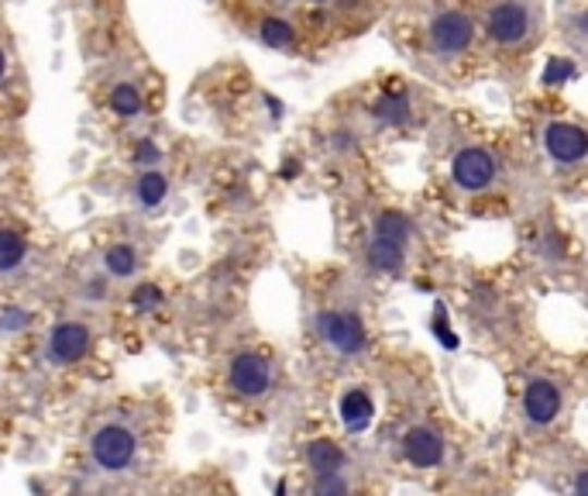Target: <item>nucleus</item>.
I'll return each instance as SVG.
<instances>
[{
    "instance_id": "f257e3e1",
    "label": "nucleus",
    "mask_w": 588,
    "mask_h": 496,
    "mask_svg": "<svg viewBox=\"0 0 588 496\" xmlns=\"http://www.w3.org/2000/svg\"><path fill=\"white\" fill-rule=\"evenodd\" d=\"M138 456V438L127 424H100L90 438V459L100 472H124Z\"/></svg>"
},
{
    "instance_id": "f03ea898",
    "label": "nucleus",
    "mask_w": 588,
    "mask_h": 496,
    "mask_svg": "<svg viewBox=\"0 0 588 496\" xmlns=\"http://www.w3.org/2000/svg\"><path fill=\"white\" fill-rule=\"evenodd\" d=\"M228 383L237 397H266L272 390V362L258 352H242L231 359Z\"/></svg>"
},
{
    "instance_id": "7ed1b4c3",
    "label": "nucleus",
    "mask_w": 588,
    "mask_h": 496,
    "mask_svg": "<svg viewBox=\"0 0 588 496\" xmlns=\"http://www.w3.org/2000/svg\"><path fill=\"white\" fill-rule=\"evenodd\" d=\"M451 172H454V183L462 186V190H489L499 177V162L495 156L489 153V148H478V145H468L462 148V153L454 156L451 162Z\"/></svg>"
},
{
    "instance_id": "20e7f679",
    "label": "nucleus",
    "mask_w": 588,
    "mask_h": 496,
    "mask_svg": "<svg viewBox=\"0 0 588 496\" xmlns=\"http://www.w3.org/2000/svg\"><path fill=\"white\" fill-rule=\"evenodd\" d=\"M475 38V21L462 11H444L430 21V46L438 56H462Z\"/></svg>"
},
{
    "instance_id": "39448f33",
    "label": "nucleus",
    "mask_w": 588,
    "mask_h": 496,
    "mask_svg": "<svg viewBox=\"0 0 588 496\" xmlns=\"http://www.w3.org/2000/svg\"><path fill=\"white\" fill-rule=\"evenodd\" d=\"M530 28H534L530 8L519 4V0H503V4H495L486 17V32L499 46H519V41L530 35Z\"/></svg>"
},
{
    "instance_id": "423d86ee",
    "label": "nucleus",
    "mask_w": 588,
    "mask_h": 496,
    "mask_svg": "<svg viewBox=\"0 0 588 496\" xmlns=\"http://www.w3.org/2000/svg\"><path fill=\"white\" fill-rule=\"evenodd\" d=\"M320 338L341 355H358L365 349V325L352 311H323L317 317Z\"/></svg>"
},
{
    "instance_id": "0eeeda50",
    "label": "nucleus",
    "mask_w": 588,
    "mask_h": 496,
    "mask_svg": "<svg viewBox=\"0 0 588 496\" xmlns=\"http://www.w3.org/2000/svg\"><path fill=\"white\" fill-rule=\"evenodd\" d=\"M90 344H94V335L83 320H62L49 335V359L56 365H76L79 359H86Z\"/></svg>"
},
{
    "instance_id": "6e6552de",
    "label": "nucleus",
    "mask_w": 588,
    "mask_h": 496,
    "mask_svg": "<svg viewBox=\"0 0 588 496\" xmlns=\"http://www.w3.org/2000/svg\"><path fill=\"white\" fill-rule=\"evenodd\" d=\"M543 145H548L551 159L561 162V166H578V162L588 156V135H585V128L568 124V121L548 124V132H543Z\"/></svg>"
},
{
    "instance_id": "1a4fd4ad",
    "label": "nucleus",
    "mask_w": 588,
    "mask_h": 496,
    "mask_svg": "<svg viewBox=\"0 0 588 496\" xmlns=\"http://www.w3.org/2000/svg\"><path fill=\"white\" fill-rule=\"evenodd\" d=\"M523 414H527L530 424L537 427H548L551 421H558L561 414V390L554 379H530L527 390H523Z\"/></svg>"
},
{
    "instance_id": "9d476101",
    "label": "nucleus",
    "mask_w": 588,
    "mask_h": 496,
    "mask_svg": "<svg viewBox=\"0 0 588 496\" xmlns=\"http://www.w3.org/2000/svg\"><path fill=\"white\" fill-rule=\"evenodd\" d=\"M403 456L417 469H433L444 462V438L430 427H409L403 435Z\"/></svg>"
},
{
    "instance_id": "9b49d317",
    "label": "nucleus",
    "mask_w": 588,
    "mask_h": 496,
    "mask_svg": "<svg viewBox=\"0 0 588 496\" xmlns=\"http://www.w3.org/2000/svg\"><path fill=\"white\" fill-rule=\"evenodd\" d=\"M338 411H341L344 427H347V431H355V435H358V431H365L368 424H372V418H376V403H372V397H368V390L355 386V390H347V394L341 397Z\"/></svg>"
},
{
    "instance_id": "f8f14e48",
    "label": "nucleus",
    "mask_w": 588,
    "mask_h": 496,
    "mask_svg": "<svg viewBox=\"0 0 588 496\" xmlns=\"http://www.w3.org/2000/svg\"><path fill=\"white\" fill-rule=\"evenodd\" d=\"M307 462L314 469V476H327V472H341L347 456H344V448L334 445L331 438H317L307 445Z\"/></svg>"
},
{
    "instance_id": "ddd939ff",
    "label": "nucleus",
    "mask_w": 588,
    "mask_h": 496,
    "mask_svg": "<svg viewBox=\"0 0 588 496\" xmlns=\"http://www.w3.org/2000/svg\"><path fill=\"white\" fill-rule=\"evenodd\" d=\"M365 255H368V266L379 269V273H400V269H403V263H406L403 245L389 242V239H379V234H376L372 242H368Z\"/></svg>"
},
{
    "instance_id": "4468645a",
    "label": "nucleus",
    "mask_w": 588,
    "mask_h": 496,
    "mask_svg": "<svg viewBox=\"0 0 588 496\" xmlns=\"http://www.w3.org/2000/svg\"><path fill=\"white\" fill-rule=\"evenodd\" d=\"M135 197L145 210H156L162 207V201L169 197V180L162 177L159 169H145L138 177V186H135Z\"/></svg>"
},
{
    "instance_id": "2eb2a0df",
    "label": "nucleus",
    "mask_w": 588,
    "mask_h": 496,
    "mask_svg": "<svg viewBox=\"0 0 588 496\" xmlns=\"http://www.w3.org/2000/svg\"><path fill=\"white\" fill-rule=\"evenodd\" d=\"M28 258V242L17 231L0 228V273H14Z\"/></svg>"
},
{
    "instance_id": "dca6fc26",
    "label": "nucleus",
    "mask_w": 588,
    "mask_h": 496,
    "mask_svg": "<svg viewBox=\"0 0 588 496\" xmlns=\"http://www.w3.org/2000/svg\"><path fill=\"white\" fill-rule=\"evenodd\" d=\"M111 111L118 118H138L142 114V94L135 83H118L111 90Z\"/></svg>"
},
{
    "instance_id": "f3484780",
    "label": "nucleus",
    "mask_w": 588,
    "mask_h": 496,
    "mask_svg": "<svg viewBox=\"0 0 588 496\" xmlns=\"http://www.w3.org/2000/svg\"><path fill=\"white\" fill-rule=\"evenodd\" d=\"M103 266H107V273H111V276H131V273H135V266H138L135 245H127V242L111 245V249H107V255H103Z\"/></svg>"
},
{
    "instance_id": "a211bd4d",
    "label": "nucleus",
    "mask_w": 588,
    "mask_h": 496,
    "mask_svg": "<svg viewBox=\"0 0 588 496\" xmlns=\"http://www.w3.org/2000/svg\"><path fill=\"white\" fill-rule=\"evenodd\" d=\"M261 41H266L269 49H290L293 46V25L290 21H282V17H266L261 21V28H258Z\"/></svg>"
},
{
    "instance_id": "6ab92c4d",
    "label": "nucleus",
    "mask_w": 588,
    "mask_h": 496,
    "mask_svg": "<svg viewBox=\"0 0 588 496\" xmlns=\"http://www.w3.org/2000/svg\"><path fill=\"white\" fill-rule=\"evenodd\" d=\"M376 234H379V239L396 242V245H406V242H409V221H406V214L385 210L382 218L376 221Z\"/></svg>"
},
{
    "instance_id": "aec40b11",
    "label": "nucleus",
    "mask_w": 588,
    "mask_h": 496,
    "mask_svg": "<svg viewBox=\"0 0 588 496\" xmlns=\"http://www.w3.org/2000/svg\"><path fill=\"white\" fill-rule=\"evenodd\" d=\"M376 114H379L382 121L403 124V121H409V104H406L403 94H389V97H382V100L376 104Z\"/></svg>"
},
{
    "instance_id": "412c9836",
    "label": "nucleus",
    "mask_w": 588,
    "mask_h": 496,
    "mask_svg": "<svg viewBox=\"0 0 588 496\" xmlns=\"http://www.w3.org/2000/svg\"><path fill=\"white\" fill-rule=\"evenodd\" d=\"M131 304H135L138 314H151L162 307V290L156 283H142L135 293H131Z\"/></svg>"
},
{
    "instance_id": "4be33fe9",
    "label": "nucleus",
    "mask_w": 588,
    "mask_h": 496,
    "mask_svg": "<svg viewBox=\"0 0 588 496\" xmlns=\"http://www.w3.org/2000/svg\"><path fill=\"white\" fill-rule=\"evenodd\" d=\"M575 73V66H572V62L568 59H551V66H548V73H543V83H564V80H568Z\"/></svg>"
},
{
    "instance_id": "5701e85b",
    "label": "nucleus",
    "mask_w": 588,
    "mask_h": 496,
    "mask_svg": "<svg viewBox=\"0 0 588 496\" xmlns=\"http://www.w3.org/2000/svg\"><path fill=\"white\" fill-rule=\"evenodd\" d=\"M25 325H28L25 311H4V314H0V335H11V331L25 328Z\"/></svg>"
},
{
    "instance_id": "b1692460",
    "label": "nucleus",
    "mask_w": 588,
    "mask_h": 496,
    "mask_svg": "<svg viewBox=\"0 0 588 496\" xmlns=\"http://www.w3.org/2000/svg\"><path fill=\"white\" fill-rule=\"evenodd\" d=\"M135 159H138V166H156L159 162V145L151 138H142L138 148H135Z\"/></svg>"
},
{
    "instance_id": "393cba45",
    "label": "nucleus",
    "mask_w": 588,
    "mask_h": 496,
    "mask_svg": "<svg viewBox=\"0 0 588 496\" xmlns=\"http://www.w3.org/2000/svg\"><path fill=\"white\" fill-rule=\"evenodd\" d=\"M314 489H317V493H344L347 483L341 480V472H327V476H317Z\"/></svg>"
},
{
    "instance_id": "a878e982",
    "label": "nucleus",
    "mask_w": 588,
    "mask_h": 496,
    "mask_svg": "<svg viewBox=\"0 0 588 496\" xmlns=\"http://www.w3.org/2000/svg\"><path fill=\"white\" fill-rule=\"evenodd\" d=\"M433 331H438V338L448 344V349H457V338L451 335V328H448V320H444V311L438 307V317H433Z\"/></svg>"
},
{
    "instance_id": "bb28decb",
    "label": "nucleus",
    "mask_w": 588,
    "mask_h": 496,
    "mask_svg": "<svg viewBox=\"0 0 588 496\" xmlns=\"http://www.w3.org/2000/svg\"><path fill=\"white\" fill-rule=\"evenodd\" d=\"M575 489H578V493H588V472H585V469L578 472V480H575Z\"/></svg>"
},
{
    "instance_id": "cd10ccee",
    "label": "nucleus",
    "mask_w": 588,
    "mask_h": 496,
    "mask_svg": "<svg viewBox=\"0 0 588 496\" xmlns=\"http://www.w3.org/2000/svg\"><path fill=\"white\" fill-rule=\"evenodd\" d=\"M296 172H299L296 162H286V166H282V177H296Z\"/></svg>"
},
{
    "instance_id": "c85d7f7f",
    "label": "nucleus",
    "mask_w": 588,
    "mask_h": 496,
    "mask_svg": "<svg viewBox=\"0 0 588 496\" xmlns=\"http://www.w3.org/2000/svg\"><path fill=\"white\" fill-rule=\"evenodd\" d=\"M4 73H8V56H4V49H0V80H4Z\"/></svg>"
}]
</instances>
